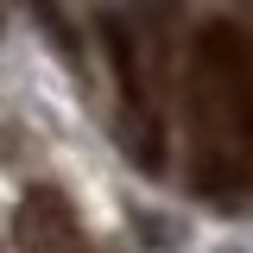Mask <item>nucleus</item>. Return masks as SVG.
Wrapping results in <instances>:
<instances>
[{"instance_id":"obj_1","label":"nucleus","mask_w":253,"mask_h":253,"mask_svg":"<svg viewBox=\"0 0 253 253\" xmlns=\"http://www.w3.org/2000/svg\"><path fill=\"white\" fill-rule=\"evenodd\" d=\"M190 165L203 196H234L253 171V38L234 19H209L184 57Z\"/></svg>"},{"instance_id":"obj_3","label":"nucleus","mask_w":253,"mask_h":253,"mask_svg":"<svg viewBox=\"0 0 253 253\" xmlns=\"http://www.w3.org/2000/svg\"><path fill=\"white\" fill-rule=\"evenodd\" d=\"M83 253H89V247H83Z\"/></svg>"},{"instance_id":"obj_2","label":"nucleus","mask_w":253,"mask_h":253,"mask_svg":"<svg viewBox=\"0 0 253 253\" xmlns=\"http://www.w3.org/2000/svg\"><path fill=\"white\" fill-rule=\"evenodd\" d=\"M13 234L26 253H83V228H76V209L70 196L51 184H38L19 196V215H13Z\"/></svg>"}]
</instances>
